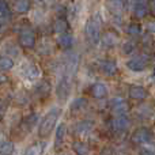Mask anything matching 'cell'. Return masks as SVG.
<instances>
[{
    "instance_id": "cell-1",
    "label": "cell",
    "mask_w": 155,
    "mask_h": 155,
    "mask_svg": "<svg viewBox=\"0 0 155 155\" xmlns=\"http://www.w3.org/2000/svg\"><path fill=\"white\" fill-rule=\"evenodd\" d=\"M78 70V56L76 54H71L68 57L67 63L64 65V71H63L61 76H60L59 82L56 86V95L59 101L64 102L68 97L71 95V90H72V80Z\"/></svg>"
},
{
    "instance_id": "cell-2",
    "label": "cell",
    "mask_w": 155,
    "mask_h": 155,
    "mask_svg": "<svg viewBox=\"0 0 155 155\" xmlns=\"http://www.w3.org/2000/svg\"><path fill=\"white\" fill-rule=\"evenodd\" d=\"M60 113H61V110L59 107H53L44 116V118L40 123V127H38V136L41 139H45L52 134L53 128L56 127L57 118L60 117Z\"/></svg>"
},
{
    "instance_id": "cell-3",
    "label": "cell",
    "mask_w": 155,
    "mask_h": 155,
    "mask_svg": "<svg viewBox=\"0 0 155 155\" xmlns=\"http://www.w3.org/2000/svg\"><path fill=\"white\" fill-rule=\"evenodd\" d=\"M84 33L87 40L91 44H97L99 42V38H101V22L98 18H90L86 23L84 27Z\"/></svg>"
},
{
    "instance_id": "cell-4",
    "label": "cell",
    "mask_w": 155,
    "mask_h": 155,
    "mask_svg": "<svg viewBox=\"0 0 155 155\" xmlns=\"http://www.w3.org/2000/svg\"><path fill=\"white\" fill-rule=\"evenodd\" d=\"M147 64H148V59H147V56H144V54L136 56V57H134V59L128 60V61L125 63L127 68L131 71H135V72L144 71L146 67H147Z\"/></svg>"
},
{
    "instance_id": "cell-5",
    "label": "cell",
    "mask_w": 155,
    "mask_h": 155,
    "mask_svg": "<svg viewBox=\"0 0 155 155\" xmlns=\"http://www.w3.org/2000/svg\"><path fill=\"white\" fill-rule=\"evenodd\" d=\"M19 44L26 49H31L35 46V34L31 29H23L19 33Z\"/></svg>"
},
{
    "instance_id": "cell-6",
    "label": "cell",
    "mask_w": 155,
    "mask_h": 155,
    "mask_svg": "<svg viewBox=\"0 0 155 155\" xmlns=\"http://www.w3.org/2000/svg\"><path fill=\"white\" fill-rule=\"evenodd\" d=\"M153 137V132L148 128H139L132 134V142L136 143V144H143V143H147L151 140Z\"/></svg>"
},
{
    "instance_id": "cell-7",
    "label": "cell",
    "mask_w": 155,
    "mask_h": 155,
    "mask_svg": "<svg viewBox=\"0 0 155 155\" xmlns=\"http://www.w3.org/2000/svg\"><path fill=\"white\" fill-rule=\"evenodd\" d=\"M110 106H112V110L114 114L121 116L125 114L129 110V104H127L123 98H114L110 101Z\"/></svg>"
},
{
    "instance_id": "cell-8",
    "label": "cell",
    "mask_w": 155,
    "mask_h": 155,
    "mask_svg": "<svg viewBox=\"0 0 155 155\" xmlns=\"http://www.w3.org/2000/svg\"><path fill=\"white\" fill-rule=\"evenodd\" d=\"M99 70L104 75L113 76L117 74V64H116V61H113L110 59H105L99 63Z\"/></svg>"
},
{
    "instance_id": "cell-9",
    "label": "cell",
    "mask_w": 155,
    "mask_h": 155,
    "mask_svg": "<svg viewBox=\"0 0 155 155\" xmlns=\"http://www.w3.org/2000/svg\"><path fill=\"white\" fill-rule=\"evenodd\" d=\"M129 125V118L125 117V114H121L114 117L112 121H110V127H112L113 131L116 132H121V131H125Z\"/></svg>"
},
{
    "instance_id": "cell-10",
    "label": "cell",
    "mask_w": 155,
    "mask_h": 155,
    "mask_svg": "<svg viewBox=\"0 0 155 155\" xmlns=\"http://www.w3.org/2000/svg\"><path fill=\"white\" fill-rule=\"evenodd\" d=\"M90 94H91V97H94L97 99L105 98L107 94V87L104 83H94L90 87Z\"/></svg>"
},
{
    "instance_id": "cell-11",
    "label": "cell",
    "mask_w": 155,
    "mask_h": 155,
    "mask_svg": "<svg viewBox=\"0 0 155 155\" xmlns=\"http://www.w3.org/2000/svg\"><path fill=\"white\" fill-rule=\"evenodd\" d=\"M94 127V123L90 120H84V121H79V123L75 124V127H74V132H75L76 135H86L88 134V132L93 129Z\"/></svg>"
},
{
    "instance_id": "cell-12",
    "label": "cell",
    "mask_w": 155,
    "mask_h": 155,
    "mask_svg": "<svg viewBox=\"0 0 155 155\" xmlns=\"http://www.w3.org/2000/svg\"><path fill=\"white\" fill-rule=\"evenodd\" d=\"M129 97H131L132 99H139V101H142V99H146L148 97V91L146 90L144 87H142V86H132V87L129 88Z\"/></svg>"
},
{
    "instance_id": "cell-13",
    "label": "cell",
    "mask_w": 155,
    "mask_h": 155,
    "mask_svg": "<svg viewBox=\"0 0 155 155\" xmlns=\"http://www.w3.org/2000/svg\"><path fill=\"white\" fill-rule=\"evenodd\" d=\"M57 44L61 49H70L74 45V37L68 33H60V35L57 37Z\"/></svg>"
},
{
    "instance_id": "cell-14",
    "label": "cell",
    "mask_w": 155,
    "mask_h": 155,
    "mask_svg": "<svg viewBox=\"0 0 155 155\" xmlns=\"http://www.w3.org/2000/svg\"><path fill=\"white\" fill-rule=\"evenodd\" d=\"M106 7L113 15H120L121 11L124 10V2L123 0H106Z\"/></svg>"
},
{
    "instance_id": "cell-15",
    "label": "cell",
    "mask_w": 155,
    "mask_h": 155,
    "mask_svg": "<svg viewBox=\"0 0 155 155\" xmlns=\"http://www.w3.org/2000/svg\"><path fill=\"white\" fill-rule=\"evenodd\" d=\"M99 40H101L102 45H104L105 48H113V46L117 44V35L112 31H106Z\"/></svg>"
},
{
    "instance_id": "cell-16",
    "label": "cell",
    "mask_w": 155,
    "mask_h": 155,
    "mask_svg": "<svg viewBox=\"0 0 155 155\" xmlns=\"http://www.w3.org/2000/svg\"><path fill=\"white\" fill-rule=\"evenodd\" d=\"M45 147H46V143L45 142H37V143L31 144L29 148H27L26 153H25V155H42Z\"/></svg>"
},
{
    "instance_id": "cell-17",
    "label": "cell",
    "mask_w": 155,
    "mask_h": 155,
    "mask_svg": "<svg viewBox=\"0 0 155 155\" xmlns=\"http://www.w3.org/2000/svg\"><path fill=\"white\" fill-rule=\"evenodd\" d=\"M30 8H31L30 0H15V3H14V10L18 14H26Z\"/></svg>"
},
{
    "instance_id": "cell-18",
    "label": "cell",
    "mask_w": 155,
    "mask_h": 155,
    "mask_svg": "<svg viewBox=\"0 0 155 155\" xmlns=\"http://www.w3.org/2000/svg\"><path fill=\"white\" fill-rule=\"evenodd\" d=\"M10 18H11V11L10 7H8L7 0H0V22L4 23Z\"/></svg>"
},
{
    "instance_id": "cell-19",
    "label": "cell",
    "mask_w": 155,
    "mask_h": 155,
    "mask_svg": "<svg viewBox=\"0 0 155 155\" xmlns=\"http://www.w3.org/2000/svg\"><path fill=\"white\" fill-rule=\"evenodd\" d=\"M14 150H15V146L10 140H4L0 143V155H12Z\"/></svg>"
},
{
    "instance_id": "cell-20",
    "label": "cell",
    "mask_w": 155,
    "mask_h": 155,
    "mask_svg": "<svg viewBox=\"0 0 155 155\" xmlns=\"http://www.w3.org/2000/svg\"><path fill=\"white\" fill-rule=\"evenodd\" d=\"M53 30L56 33H65L68 30V22L64 18H57L53 23Z\"/></svg>"
},
{
    "instance_id": "cell-21",
    "label": "cell",
    "mask_w": 155,
    "mask_h": 155,
    "mask_svg": "<svg viewBox=\"0 0 155 155\" xmlns=\"http://www.w3.org/2000/svg\"><path fill=\"white\" fill-rule=\"evenodd\" d=\"M72 150L76 155H90L88 147L82 142H74L72 143Z\"/></svg>"
},
{
    "instance_id": "cell-22",
    "label": "cell",
    "mask_w": 155,
    "mask_h": 155,
    "mask_svg": "<svg viewBox=\"0 0 155 155\" xmlns=\"http://www.w3.org/2000/svg\"><path fill=\"white\" fill-rule=\"evenodd\" d=\"M23 74L27 79H35V78L40 76V70H38L34 64H27L26 68H25V71H23Z\"/></svg>"
},
{
    "instance_id": "cell-23",
    "label": "cell",
    "mask_w": 155,
    "mask_h": 155,
    "mask_svg": "<svg viewBox=\"0 0 155 155\" xmlns=\"http://www.w3.org/2000/svg\"><path fill=\"white\" fill-rule=\"evenodd\" d=\"M148 12V7L146 5V3H137V4H135L134 7V14L136 18H144L146 15H147Z\"/></svg>"
},
{
    "instance_id": "cell-24",
    "label": "cell",
    "mask_w": 155,
    "mask_h": 155,
    "mask_svg": "<svg viewBox=\"0 0 155 155\" xmlns=\"http://www.w3.org/2000/svg\"><path fill=\"white\" fill-rule=\"evenodd\" d=\"M14 67V60L8 56H0V70L8 71Z\"/></svg>"
},
{
    "instance_id": "cell-25",
    "label": "cell",
    "mask_w": 155,
    "mask_h": 155,
    "mask_svg": "<svg viewBox=\"0 0 155 155\" xmlns=\"http://www.w3.org/2000/svg\"><path fill=\"white\" fill-rule=\"evenodd\" d=\"M65 132H67V127H65L64 123L59 124V127L56 128V143H61L64 140V136H65Z\"/></svg>"
},
{
    "instance_id": "cell-26",
    "label": "cell",
    "mask_w": 155,
    "mask_h": 155,
    "mask_svg": "<svg viewBox=\"0 0 155 155\" xmlns=\"http://www.w3.org/2000/svg\"><path fill=\"white\" fill-rule=\"evenodd\" d=\"M125 31L128 33L129 35H139L142 33V26L139 23H129L128 26L125 27Z\"/></svg>"
},
{
    "instance_id": "cell-27",
    "label": "cell",
    "mask_w": 155,
    "mask_h": 155,
    "mask_svg": "<svg viewBox=\"0 0 155 155\" xmlns=\"http://www.w3.org/2000/svg\"><path fill=\"white\" fill-rule=\"evenodd\" d=\"M86 99L83 98H76L74 99V102L71 104V112H79V110H82L83 107L86 106Z\"/></svg>"
},
{
    "instance_id": "cell-28",
    "label": "cell",
    "mask_w": 155,
    "mask_h": 155,
    "mask_svg": "<svg viewBox=\"0 0 155 155\" xmlns=\"http://www.w3.org/2000/svg\"><path fill=\"white\" fill-rule=\"evenodd\" d=\"M49 90H51V84H49L48 80H44L42 83H40V84L35 87V91H37L38 94H41V95H48Z\"/></svg>"
},
{
    "instance_id": "cell-29",
    "label": "cell",
    "mask_w": 155,
    "mask_h": 155,
    "mask_svg": "<svg viewBox=\"0 0 155 155\" xmlns=\"http://www.w3.org/2000/svg\"><path fill=\"white\" fill-rule=\"evenodd\" d=\"M135 49H136L135 42H132V41H127V42H124V45H123V53L124 54H131V53L135 52Z\"/></svg>"
},
{
    "instance_id": "cell-30",
    "label": "cell",
    "mask_w": 155,
    "mask_h": 155,
    "mask_svg": "<svg viewBox=\"0 0 155 155\" xmlns=\"http://www.w3.org/2000/svg\"><path fill=\"white\" fill-rule=\"evenodd\" d=\"M37 120H38V116L35 114V113H33V114L27 116V117L25 118V125L27 127V129H31V127L37 123Z\"/></svg>"
},
{
    "instance_id": "cell-31",
    "label": "cell",
    "mask_w": 155,
    "mask_h": 155,
    "mask_svg": "<svg viewBox=\"0 0 155 155\" xmlns=\"http://www.w3.org/2000/svg\"><path fill=\"white\" fill-rule=\"evenodd\" d=\"M147 30L150 33H154V34H155V21L148 22V23H147Z\"/></svg>"
},
{
    "instance_id": "cell-32",
    "label": "cell",
    "mask_w": 155,
    "mask_h": 155,
    "mask_svg": "<svg viewBox=\"0 0 155 155\" xmlns=\"http://www.w3.org/2000/svg\"><path fill=\"white\" fill-rule=\"evenodd\" d=\"M140 155H155V151H153V150H147V148H144V150L140 151Z\"/></svg>"
},
{
    "instance_id": "cell-33",
    "label": "cell",
    "mask_w": 155,
    "mask_h": 155,
    "mask_svg": "<svg viewBox=\"0 0 155 155\" xmlns=\"http://www.w3.org/2000/svg\"><path fill=\"white\" fill-rule=\"evenodd\" d=\"M134 4H137V3H144V0H132Z\"/></svg>"
},
{
    "instance_id": "cell-34",
    "label": "cell",
    "mask_w": 155,
    "mask_h": 155,
    "mask_svg": "<svg viewBox=\"0 0 155 155\" xmlns=\"http://www.w3.org/2000/svg\"><path fill=\"white\" fill-rule=\"evenodd\" d=\"M151 11H153V14H154V15H155V4L153 5V7H151Z\"/></svg>"
},
{
    "instance_id": "cell-35",
    "label": "cell",
    "mask_w": 155,
    "mask_h": 155,
    "mask_svg": "<svg viewBox=\"0 0 155 155\" xmlns=\"http://www.w3.org/2000/svg\"><path fill=\"white\" fill-rule=\"evenodd\" d=\"M151 2H153V3H154V4H155V0H151Z\"/></svg>"
},
{
    "instance_id": "cell-36",
    "label": "cell",
    "mask_w": 155,
    "mask_h": 155,
    "mask_svg": "<svg viewBox=\"0 0 155 155\" xmlns=\"http://www.w3.org/2000/svg\"><path fill=\"white\" fill-rule=\"evenodd\" d=\"M38 2H44V0H38Z\"/></svg>"
}]
</instances>
